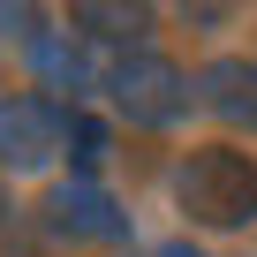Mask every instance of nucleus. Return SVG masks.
Returning a JSON list of instances; mask_svg holds the SVG:
<instances>
[{"instance_id": "obj_1", "label": "nucleus", "mask_w": 257, "mask_h": 257, "mask_svg": "<svg viewBox=\"0 0 257 257\" xmlns=\"http://www.w3.org/2000/svg\"><path fill=\"white\" fill-rule=\"evenodd\" d=\"M174 204L197 227H249L257 219V159L234 144H197L174 167Z\"/></svg>"}, {"instance_id": "obj_2", "label": "nucleus", "mask_w": 257, "mask_h": 257, "mask_svg": "<svg viewBox=\"0 0 257 257\" xmlns=\"http://www.w3.org/2000/svg\"><path fill=\"white\" fill-rule=\"evenodd\" d=\"M106 98H113V113H121V121H137V128H174V121L189 113L197 83H189V76H182L167 53L137 46V53H121V61H113Z\"/></svg>"}, {"instance_id": "obj_3", "label": "nucleus", "mask_w": 257, "mask_h": 257, "mask_svg": "<svg viewBox=\"0 0 257 257\" xmlns=\"http://www.w3.org/2000/svg\"><path fill=\"white\" fill-rule=\"evenodd\" d=\"M68 113H76V106L38 98V91L0 98V167H8V174H38V167H53V159L68 152Z\"/></svg>"}, {"instance_id": "obj_4", "label": "nucleus", "mask_w": 257, "mask_h": 257, "mask_svg": "<svg viewBox=\"0 0 257 257\" xmlns=\"http://www.w3.org/2000/svg\"><path fill=\"white\" fill-rule=\"evenodd\" d=\"M31 68L46 76V91H68V106L83 91H106L113 83V61L83 38V31H38L31 38Z\"/></svg>"}, {"instance_id": "obj_5", "label": "nucleus", "mask_w": 257, "mask_h": 257, "mask_svg": "<svg viewBox=\"0 0 257 257\" xmlns=\"http://www.w3.org/2000/svg\"><path fill=\"white\" fill-rule=\"evenodd\" d=\"M46 227L68 234V242H128V212H121L98 182H83V174L53 182V197H46Z\"/></svg>"}, {"instance_id": "obj_6", "label": "nucleus", "mask_w": 257, "mask_h": 257, "mask_svg": "<svg viewBox=\"0 0 257 257\" xmlns=\"http://www.w3.org/2000/svg\"><path fill=\"white\" fill-rule=\"evenodd\" d=\"M197 106L219 113L227 128H249V137H257V61H242V53L204 61L197 68Z\"/></svg>"}, {"instance_id": "obj_7", "label": "nucleus", "mask_w": 257, "mask_h": 257, "mask_svg": "<svg viewBox=\"0 0 257 257\" xmlns=\"http://www.w3.org/2000/svg\"><path fill=\"white\" fill-rule=\"evenodd\" d=\"M76 31L106 46H137L152 31V8H121V0H76Z\"/></svg>"}, {"instance_id": "obj_8", "label": "nucleus", "mask_w": 257, "mask_h": 257, "mask_svg": "<svg viewBox=\"0 0 257 257\" xmlns=\"http://www.w3.org/2000/svg\"><path fill=\"white\" fill-rule=\"evenodd\" d=\"M106 152H113V137H106V121H91V113L76 106V113H68V159H76V174H83V182H98Z\"/></svg>"}, {"instance_id": "obj_9", "label": "nucleus", "mask_w": 257, "mask_h": 257, "mask_svg": "<svg viewBox=\"0 0 257 257\" xmlns=\"http://www.w3.org/2000/svg\"><path fill=\"white\" fill-rule=\"evenodd\" d=\"M8 212H16V204H8V189H0V219H8Z\"/></svg>"}]
</instances>
